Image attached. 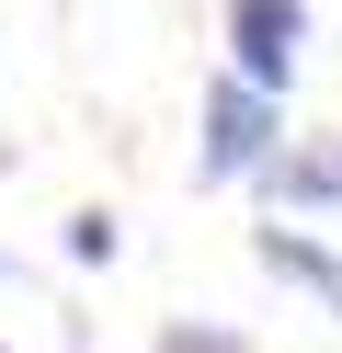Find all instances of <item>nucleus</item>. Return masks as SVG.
<instances>
[{"label":"nucleus","mask_w":342,"mask_h":353,"mask_svg":"<svg viewBox=\"0 0 342 353\" xmlns=\"http://www.w3.org/2000/svg\"><path fill=\"white\" fill-rule=\"evenodd\" d=\"M251 262H263L274 285H296V296H319V319H342V251L319 228H285V216H274V228H251Z\"/></svg>","instance_id":"nucleus-4"},{"label":"nucleus","mask_w":342,"mask_h":353,"mask_svg":"<svg viewBox=\"0 0 342 353\" xmlns=\"http://www.w3.org/2000/svg\"><path fill=\"white\" fill-rule=\"evenodd\" d=\"M0 353H12V342H0Z\"/></svg>","instance_id":"nucleus-8"},{"label":"nucleus","mask_w":342,"mask_h":353,"mask_svg":"<svg viewBox=\"0 0 342 353\" xmlns=\"http://www.w3.org/2000/svg\"><path fill=\"white\" fill-rule=\"evenodd\" d=\"M0 171H12V160H0Z\"/></svg>","instance_id":"nucleus-9"},{"label":"nucleus","mask_w":342,"mask_h":353,"mask_svg":"<svg viewBox=\"0 0 342 353\" xmlns=\"http://www.w3.org/2000/svg\"><path fill=\"white\" fill-rule=\"evenodd\" d=\"M274 148H285V92H263V80L217 69V80H205V114H194V183L228 194V183H251Z\"/></svg>","instance_id":"nucleus-1"},{"label":"nucleus","mask_w":342,"mask_h":353,"mask_svg":"<svg viewBox=\"0 0 342 353\" xmlns=\"http://www.w3.org/2000/svg\"><path fill=\"white\" fill-rule=\"evenodd\" d=\"M0 285H12V251H0Z\"/></svg>","instance_id":"nucleus-7"},{"label":"nucleus","mask_w":342,"mask_h":353,"mask_svg":"<svg viewBox=\"0 0 342 353\" xmlns=\"http://www.w3.org/2000/svg\"><path fill=\"white\" fill-rule=\"evenodd\" d=\"M57 251H68V262H114V251H126V216H114V205H80V216L57 228Z\"/></svg>","instance_id":"nucleus-5"},{"label":"nucleus","mask_w":342,"mask_h":353,"mask_svg":"<svg viewBox=\"0 0 342 353\" xmlns=\"http://www.w3.org/2000/svg\"><path fill=\"white\" fill-rule=\"evenodd\" d=\"M217 46L240 80H263V92H285L296 57H308V0H228L217 12Z\"/></svg>","instance_id":"nucleus-2"},{"label":"nucleus","mask_w":342,"mask_h":353,"mask_svg":"<svg viewBox=\"0 0 342 353\" xmlns=\"http://www.w3.org/2000/svg\"><path fill=\"white\" fill-rule=\"evenodd\" d=\"M149 353H251V342H240L228 319H160V330H149Z\"/></svg>","instance_id":"nucleus-6"},{"label":"nucleus","mask_w":342,"mask_h":353,"mask_svg":"<svg viewBox=\"0 0 342 353\" xmlns=\"http://www.w3.org/2000/svg\"><path fill=\"white\" fill-rule=\"evenodd\" d=\"M251 183H263L274 216H319V205H342V137H285Z\"/></svg>","instance_id":"nucleus-3"}]
</instances>
